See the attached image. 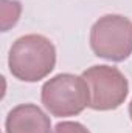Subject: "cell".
<instances>
[{"label": "cell", "instance_id": "obj_4", "mask_svg": "<svg viewBox=\"0 0 132 133\" xmlns=\"http://www.w3.org/2000/svg\"><path fill=\"white\" fill-rule=\"evenodd\" d=\"M82 77L89 85L90 107L93 110H113L128 96V79L115 66H90L82 73Z\"/></svg>", "mask_w": 132, "mask_h": 133}, {"label": "cell", "instance_id": "obj_2", "mask_svg": "<svg viewBox=\"0 0 132 133\" xmlns=\"http://www.w3.org/2000/svg\"><path fill=\"white\" fill-rule=\"evenodd\" d=\"M42 104L53 116H75L90 107V90L82 76L58 74L42 87Z\"/></svg>", "mask_w": 132, "mask_h": 133}, {"label": "cell", "instance_id": "obj_6", "mask_svg": "<svg viewBox=\"0 0 132 133\" xmlns=\"http://www.w3.org/2000/svg\"><path fill=\"white\" fill-rule=\"evenodd\" d=\"M22 5L17 0H2L0 5V20H2V31H8L14 26L20 17Z\"/></svg>", "mask_w": 132, "mask_h": 133}, {"label": "cell", "instance_id": "obj_3", "mask_svg": "<svg viewBox=\"0 0 132 133\" xmlns=\"http://www.w3.org/2000/svg\"><path fill=\"white\" fill-rule=\"evenodd\" d=\"M93 53L107 61L120 62L132 54V22L118 14L103 16L90 30Z\"/></svg>", "mask_w": 132, "mask_h": 133}, {"label": "cell", "instance_id": "obj_8", "mask_svg": "<svg viewBox=\"0 0 132 133\" xmlns=\"http://www.w3.org/2000/svg\"><path fill=\"white\" fill-rule=\"evenodd\" d=\"M129 116H131V119H132V101H131V104H129Z\"/></svg>", "mask_w": 132, "mask_h": 133}, {"label": "cell", "instance_id": "obj_1", "mask_svg": "<svg viewBox=\"0 0 132 133\" xmlns=\"http://www.w3.org/2000/svg\"><path fill=\"white\" fill-rule=\"evenodd\" d=\"M56 64V50L50 39L40 34H27L19 37L8 57L13 76L25 82H36L48 76Z\"/></svg>", "mask_w": 132, "mask_h": 133}, {"label": "cell", "instance_id": "obj_5", "mask_svg": "<svg viewBox=\"0 0 132 133\" xmlns=\"http://www.w3.org/2000/svg\"><path fill=\"white\" fill-rule=\"evenodd\" d=\"M50 118L34 104L13 108L6 118V133H50Z\"/></svg>", "mask_w": 132, "mask_h": 133}, {"label": "cell", "instance_id": "obj_7", "mask_svg": "<svg viewBox=\"0 0 132 133\" xmlns=\"http://www.w3.org/2000/svg\"><path fill=\"white\" fill-rule=\"evenodd\" d=\"M51 133H90V132L82 124H79V122H70V121H67V122H59L53 129Z\"/></svg>", "mask_w": 132, "mask_h": 133}]
</instances>
